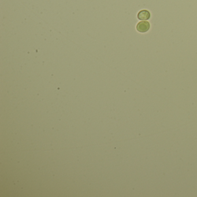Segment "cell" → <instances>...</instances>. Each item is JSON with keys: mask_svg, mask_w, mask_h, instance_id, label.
Here are the masks:
<instances>
[{"mask_svg": "<svg viewBox=\"0 0 197 197\" xmlns=\"http://www.w3.org/2000/svg\"><path fill=\"white\" fill-rule=\"evenodd\" d=\"M150 28V24L148 21H141L139 22L136 29L138 32L141 33H145L148 32Z\"/></svg>", "mask_w": 197, "mask_h": 197, "instance_id": "obj_1", "label": "cell"}, {"mask_svg": "<svg viewBox=\"0 0 197 197\" xmlns=\"http://www.w3.org/2000/svg\"><path fill=\"white\" fill-rule=\"evenodd\" d=\"M150 17H151L150 12L149 10H145L139 11L137 15V17L139 20H143V21H146L150 19Z\"/></svg>", "mask_w": 197, "mask_h": 197, "instance_id": "obj_2", "label": "cell"}]
</instances>
